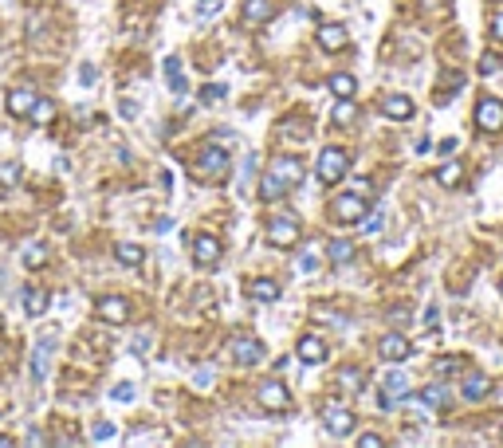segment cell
I'll return each mask as SVG.
<instances>
[{"label":"cell","instance_id":"obj_1","mask_svg":"<svg viewBox=\"0 0 503 448\" xmlns=\"http://www.w3.org/2000/svg\"><path fill=\"white\" fill-rule=\"evenodd\" d=\"M299 181H303V161L299 158H275L272 165H267L264 181H260V201H280V197L291 193Z\"/></svg>","mask_w":503,"mask_h":448},{"label":"cell","instance_id":"obj_2","mask_svg":"<svg viewBox=\"0 0 503 448\" xmlns=\"http://www.w3.org/2000/svg\"><path fill=\"white\" fill-rule=\"evenodd\" d=\"M350 170V153L338 150V146H326L323 153H319V181L323 185H334V181H342Z\"/></svg>","mask_w":503,"mask_h":448},{"label":"cell","instance_id":"obj_3","mask_svg":"<svg viewBox=\"0 0 503 448\" xmlns=\"http://www.w3.org/2000/svg\"><path fill=\"white\" fill-rule=\"evenodd\" d=\"M197 173H201L205 181H221L224 173H228V150H221V146H205L201 158H197Z\"/></svg>","mask_w":503,"mask_h":448},{"label":"cell","instance_id":"obj_4","mask_svg":"<svg viewBox=\"0 0 503 448\" xmlns=\"http://www.w3.org/2000/svg\"><path fill=\"white\" fill-rule=\"evenodd\" d=\"M334 220H342V224H362V217H366V197L362 193H342V197H334Z\"/></svg>","mask_w":503,"mask_h":448},{"label":"cell","instance_id":"obj_5","mask_svg":"<svg viewBox=\"0 0 503 448\" xmlns=\"http://www.w3.org/2000/svg\"><path fill=\"white\" fill-rule=\"evenodd\" d=\"M476 126L484 134H499L503 130V102L499 99H480L476 102Z\"/></svg>","mask_w":503,"mask_h":448},{"label":"cell","instance_id":"obj_6","mask_svg":"<svg viewBox=\"0 0 503 448\" xmlns=\"http://www.w3.org/2000/svg\"><path fill=\"white\" fill-rule=\"evenodd\" d=\"M323 429L331 432V437H350V432H354V413H350L346 405H326L323 409Z\"/></svg>","mask_w":503,"mask_h":448},{"label":"cell","instance_id":"obj_7","mask_svg":"<svg viewBox=\"0 0 503 448\" xmlns=\"http://www.w3.org/2000/svg\"><path fill=\"white\" fill-rule=\"evenodd\" d=\"M267 240L280 248H291L299 240V220L295 217H272L267 220Z\"/></svg>","mask_w":503,"mask_h":448},{"label":"cell","instance_id":"obj_8","mask_svg":"<svg viewBox=\"0 0 503 448\" xmlns=\"http://www.w3.org/2000/svg\"><path fill=\"white\" fill-rule=\"evenodd\" d=\"M232 362L236 366H256V362H264V342H256V339H232Z\"/></svg>","mask_w":503,"mask_h":448},{"label":"cell","instance_id":"obj_9","mask_svg":"<svg viewBox=\"0 0 503 448\" xmlns=\"http://www.w3.org/2000/svg\"><path fill=\"white\" fill-rule=\"evenodd\" d=\"M260 405H264L267 413H283V409L291 405V393L280 381H264V386H260Z\"/></svg>","mask_w":503,"mask_h":448},{"label":"cell","instance_id":"obj_10","mask_svg":"<svg viewBox=\"0 0 503 448\" xmlns=\"http://www.w3.org/2000/svg\"><path fill=\"white\" fill-rule=\"evenodd\" d=\"M52 350H55V330H43L40 342H35V350H32V378L35 381L48 373V358H52Z\"/></svg>","mask_w":503,"mask_h":448},{"label":"cell","instance_id":"obj_11","mask_svg":"<svg viewBox=\"0 0 503 448\" xmlns=\"http://www.w3.org/2000/svg\"><path fill=\"white\" fill-rule=\"evenodd\" d=\"M315 40H319V48H323V51H342L350 43V35H346V28H342V24H319Z\"/></svg>","mask_w":503,"mask_h":448},{"label":"cell","instance_id":"obj_12","mask_svg":"<svg viewBox=\"0 0 503 448\" xmlns=\"http://www.w3.org/2000/svg\"><path fill=\"white\" fill-rule=\"evenodd\" d=\"M94 315H99L103 322H126L130 307H126V299H118V295H106V299H99V303H94Z\"/></svg>","mask_w":503,"mask_h":448},{"label":"cell","instance_id":"obj_13","mask_svg":"<svg viewBox=\"0 0 503 448\" xmlns=\"http://www.w3.org/2000/svg\"><path fill=\"white\" fill-rule=\"evenodd\" d=\"M377 354H382L385 362H405V358H409V339H405V334H385V339L377 342Z\"/></svg>","mask_w":503,"mask_h":448},{"label":"cell","instance_id":"obj_14","mask_svg":"<svg viewBox=\"0 0 503 448\" xmlns=\"http://www.w3.org/2000/svg\"><path fill=\"white\" fill-rule=\"evenodd\" d=\"M193 260L201 263V268H213V263L221 260V240L216 236H197L193 240Z\"/></svg>","mask_w":503,"mask_h":448},{"label":"cell","instance_id":"obj_15","mask_svg":"<svg viewBox=\"0 0 503 448\" xmlns=\"http://www.w3.org/2000/svg\"><path fill=\"white\" fill-rule=\"evenodd\" d=\"M382 114L393 122H409L413 119V99L409 94H389V99L382 102Z\"/></svg>","mask_w":503,"mask_h":448},{"label":"cell","instance_id":"obj_16","mask_svg":"<svg viewBox=\"0 0 503 448\" xmlns=\"http://www.w3.org/2000/svg\"><path fill=\"white\" fill-rule=\"evenodd\" d=\"M323 358H326V342L319 339V334H303V339H299V362L319 366Z\"/></svg>","mask_w":503,"mask_h":448},{"label":"cell","instance_id":"obj_17","mask_svg":"<svg viewBox=\"0 0 503 448\" xmlns=\"http://www.w3.org/2000/svg\"><path fill=\"white\" fill-rule=\"evenodd\" d=\"M35 106V94L32 87H16V91H9V114H16V119H28Z\"/></svg>","mask_w":503,"mask_h":448},{"label":"cell","instance_id":"obj_18","mask_svg":"<svg viewBox=\"0 0 503 448\" xmlns=\"http://www.w3.org/2000/svg\"><path fill=\"white\" fill-rule=\"evenodd\" d=\"M487 393H492V378H487V373H464V398L468 401H484Z\"/></svg>","mask_w":503,"mask_h":448},{"label":"cell","instance_id":"obj_19","mask_svg":"<svg viewBox=\"0 0 503 448\" xmlns=\"http://www.w3.org/2000/svg\"><path fill=\"white\" fill-rule=\"evenodd\" d=\"M248 295L256 299V303H275V299L283 295L280 291V283H275V279H252V283H248Z\"/></svg>","mask_w":503,"mask_h":448},{"label":"cell","instance_id":"obj_20","mask_svg":"<svg viewBox=\"0 0 503 448\" xmlns=\"http://www.w3.org/2000/svg\"><path fill=\"white\" fill-rule=\"evenodd\" d=\"M272 12V0H244V24H267Z\"/></svg>","mask_w":503,"mask_h":448},{"label":"cell","instance_id":"obj_21","mask_svg":"<svg viewBox=\"0 0 503 448\" xmlns=\"http://www.w3.org/2000/svg\"><path fill=\"white\" fill-rule=\"evenodd\" d=\"M114 260H118L122 268H138V263L145 260V252L138 244H126V240H122V244H114Z\"/></svg>","mask_w":503,"mask_h":448},{"label":"cell","instance_id":"obj_22","mask_svg":"<svg viewBox=\"0 0 503 448\" xmlns=\"http://www.w3.org/2000/svg\"><path fill=\"white\" fill-rule=\"evenodd\" d=\"M436 181H441L444 189H456L464 181V165L460 161H448V165H441V170H436Z\"/></svg>","mask_w":503,"mask_h":448},{"label":"cell","instance_id":"obj_23","mask_svg":"<svg viewBox=\"0 0 503 448\" xmlns=\"http://www.w3.org/2000/svg\"><path fill=\"white\" fill-rule=\"evenodd\" d=\"M354 91H358L354 75H331V94L334 99H354Z\"/></svg>","mask_w":503,"mask_h":448},{"label":"cell","instance_id":"obj_24","mask_svg":"<svg viewBox=\"0 0 503 448\" xmlns=\"http://www.w3.org/2000/svg\"><path fill=\"white\" fill-rule=\"evenodd\" d=\"M28 119L35 122V126H48V122L55 119V102L52 99H35V106H32V114Z\"/></svg>","mask_w":503,"mask_h":448},{"label":"cell","instance_id":"obj_25","mask_svg":"<svg viewBox=\"0 0 503 448\" xmlns=\"http://www.w3.org/2000/svg\"><path fill=\"white\" fill-rule=\"evenodd\" d=\"M24 311L32 315V319H35V315H43V311H48V295H43L40 288H28L24 291Z\"/></svg>","mask_w":503,"mask_h":448},{"label":"cell","instance_id":"obj_26","mask_svg":"<svg viewBox=\"0 0 503 448\" xmlns=\"http://www.w3.org/2000/svg\"><path fill=\"white\" fill-rule=\"evenodd\" d=\"M162 67H165V79H170V91H177V94L185 91V79H181V60H177V55H170Z\"/></svg>","mask_w":503,"mask_h":448},{"label":"cell","instance_id":"obj_27","mask_svg":"<svg viewBox=\"0 0 503 448\" xmlns=\"http://www.w3.org/2000/svg\"><path fill=\"white\" fill-rule=\"evenodd\" d=\"M354 260V240H331V263H350Z\"/></svg>","mask_w":503,"mask_h":448},{"label":"cell","instance_id":"obj_28","mask_svg":"<svg viewBox=\"0 0 503 448\" xmlns=\"http://www.w3.org/2000/svg\"><path fill=\"white\" fill-rule=\"evenodd\" d=\"M354 114H358V110H354V102L338 99V106H334V122H338V126H350V122H354Z\"/></svg>","mask_w":503,"mask_h":448},{"label":"cell","instance_id":"obj_29","mask_svg":"<svg viewBox=\"0 0 503 448\" xmlns=\"http://www.w3.org/2000/svg\"><path fill=\"white\" fill-rule=\"evenodd\" d=\"M16 181H20V161H4V165H0V185L12 189Z\"/></svg>","mask_w":503,"mask_h":448},{"label":"cell","instance_id":"obj_30","mask_svg":"<svg viewBox=\"0 0 503 448\" xmlns=\"http://www.w3.org/2000/svg\"><path fill=\"white\" fill-rule=\"evenodd\" d=\"M405 389H409V381H405V373H401V370L385 373V393H405Z\"/></svg>","mask_w":503,"mask_h":448},{"label":"cell","instance_id":"obj_31","mask_svg":"<svg viewBox=\"0 0 503 448\" xmlns=\"http://www.w3.org/2000/svg\"><path fill=\"white\" fill-rule=\"evenodd\" d=\"M421 401H425V405H433V409H441L444 401H448V393H444V386H429L425 393H421Z\"/></svg>","mask_w":503,"mask_h":448},{"label":"cell","instance_id":"obj_32","mask_svg":"<svg viewBox=\"0 0 503 448\" xmlns=\"http://www.w3.org/2000/svg\"><path fill=\"white\" fill-rule=\"evenodd\" d=\"M43 260H48V248H43V244H28L24 248V263H28V268H40Z\"/></svg>","mask_w":503,"mask_h":448},{"label":"cell","instance_id":"obj_33","mask_svg":"<svg viewBox=\"0 0 503 448\" xmlns=\"http://www.w3.org/2000/svg\"><path fill=\"white\" fill-rule=\"evenodd\" d=\"M299 271H303V275H315L319 271V252L315 248H307V252L299 256Z\"/></svg>","mask_w":503,"mask_h":448},{"label":"cell","instance_id":"obj_34","mask_svg":"<svg viewBox=\"0 0 503 448\" xmlns=\"http://www.w3.org/2000/svg\"><path fill=\"white\" fill-rule=\"evenodd\" d=\"M338 381H342L346 389H358L362 381H366V373H362V370H342V373H338Z\"/></svg>","mask_w":503,"mask_h":448},{"label":"cell","instance_id":"obj_35","mask_svg":"<svg viewBox=\"0 0 503 448\" xmlns=\"http://www.w3.org/2000/svg\"><path fill=\"white\" fill-rule=\"evenodd\" d=\"M495 71H503V60L499 55H484L480 60V75H495Z\"/></svg>","mask_w":503,"mask_h":448},{"label":"cell","instance_id":"obj_36","mask_svg":"<svg viewBox=\"0 0 503 448\" xmlns=\"http://www.w3.org/2000/svg\"><path fill=\"white\" fill-rule=\"evenodd\" d=\"M91 440H114V425L111 421H99L91 429Z\"/></svg>","mask_w":503,"mask_h":448},{"label":"cell","instance_id":"obj_37","mask_svg":"<svg viewBox=\"0 0 503 448\" xmlns=\"http://www.w3.org/2000/svg\"><path fill=\"white\" fill-rule=\"evenodd\" d=\"M421 9L433 12V16H444V12H448V0H421Z\"/></svg>","mask_w":503,"mask_h":448},{"label":"cell","instance_id":"obj_38","mask_svg":"<svg viewBox=\"0 0 503 448\" xmlns=\"http://www.w3.org/2000/svg\"><path fill=\"white\" fill-rule=\"evenodd\" d=\"M460 370V362H456V358H441V362H436V373H444V378H448V373H456Z\"/></svg>","mask_w":503,"mask_h":448},{"label":"cell","instance_id":"obj_39","mask_svg":"<svg viewBox=\"0 0 503 448\" xmlns=\"http://www.w3.org/2000/svg\"><path fill=\"white\" fill-rule=\"evenodd\" d=\"M114 401L130 405V401H134V386H114Z\"/></svg>","mask_w":503,"mask_h":448},{"label":"cell","instance_id":"obj_40","mask_svg":"<svg viewBox=\"0 0 503 448\" xmlns=\"http://www.w3.org/2000/svg\"><path fill=\"white\" fill-rule=\"evenodd\" d=\"M362 229H366V232H377V229H382V212H374V217H362Z\"/></svg>","mask_w":503,"mask_h":448},{"label":"cell","instance_id":"obj_41","mask_svg":"<svg viewBox=\"0 0 503 448\" xmlns=\"http://www.w3.org/2000/svg\"><path fill=\"white\" fill-rule=\"evenodd\" d=\"M118 114H122V119H134V114H138V102L122 99V102H118Z\"/></svg>","mask_w":503,"mask_h":448},{"label":"cell","instance_id":"obj_42","mask_svg":"<svg viewBox=\"0 0 503 448\" xmlns=\"http://www.w3.org/2000/svg\"><path fill=\"white\" fill-rule=\"evenodd\" d=\"M358 444H362V448H382V444H385V440H382V437H377V432H366V437H362V440H358Z\"/></svg>","mask_w":503,"mask_h":448},{"label":"cell","instance_id":"obj_43","mask_svg":"<svg viewBox=\"0 0 503 448\" xmlns=\"http://www.w3.org/2000/svg\"><path fill=\"white\" fill-rule=\"evenodd\" d=\"M456 146H460V142H456V138H444V142L436 146V150H441L444 158H452V153H456Z\"/></svg>","mask_w":503,"mask_h":448},{"label":"cell","instance_id":"obj_44","mask_svg":"<svg viewBox=\"0 0 503 448\" xmlns=\"http://www.w3.org/2000/svg\"><path fill=\"white\" fill-rule=\"evenodd\" d=\"M224 99V87H205V102H216Z\"/></svg>","mask_w":503,"mask_h":448},{"label":"cell","instance_id":"obj_45","mask_svg":"<svg viewBox=\"0 0 503 448\" xmlns=\"http://www.w3.org/2000/svg\"><path fill=\"white\" fill-rule=\"evenodd\" d=\"M492 35H495V40H499V43H503V12H499V16H495V20H492Z\"/></svg>","mask_w":503,"mask_h":448},{"label":"cell","instance_id":"obj_46","mask_svg":"<svg viewBox=\"0 0 503 448\" xmlns=\"http://www.w3.org/2000/svg\"><path fill=\"white\" fill-rule=\"evenodd\" d=\"M79 79H83V83L91 87V79H94V67H91V63H83V67H79Z\"/></svg>","mask_w":503,"mask_h":448},{"label":"cell","instance_id":"obj_47","mask_svg":"<svg viewBox=\"0 0 503 448\" xmlns=\"http://www.w3.org/2000/svg\"><path fill=\"white\" fill-rule=\"evenodd\" d=\"M197 4H205V9H209V4H216V0H197Z\"/></svg>","mask_w":503,"mask_h":448},{"label":"cell","instance_id":"obj_48","mask_svg":"<svg viewBox=\"0 0 503 448\" xmlns=\"http://www.w3.org/2000/svg\"><path fill=\"white\" fill-rule=\"evenodd\" d=\"M499 291H503V283H499Z\"/></svg>","mask_w":503,"mask_h":448}]
</instances>
